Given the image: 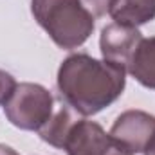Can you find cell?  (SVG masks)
Returning a JSON list of instances; mask_svg holds the SVG:
<instances>
[{
  "instance_id": "cell-1",
  "label": "cell",
  "mask_w": 155,
  "mask_h": 155,
  "mask_svg": "<svg viewBox=\"0 0 155 155\" xmlns=\"http://www.w3.org/2000/svg\"><path fill=\"white\" fill-rule=\"evenodd\" d=\"M60 97L81 116H96L123 94L126 69L78 52L67 56L56 78Z\"/></svg>"
},
{
  "instance_id": "cell-2",
  "label": "cell",
  "mask_w": 155,
  "mask_h": 155,
  "mask_svg": "<svg viewBox=\"0 0 155 155\" xmlns=\"http://www.w3.org/2000/svg\"><path fill=\"white\" fill-rule=\"evenodd\" d=\"M31 13L49 38L65 51L81 47L96 27V18L79 0H31Z\"/></svg>"
},
{
  "instance_id": "cell-3",
  "label": "cell",
  "mask_w": 155,
  "mask_h": 155,
  "mask_svg": "<svg viewBox=\"0 0 155 155\" xmlns=\"http://www.w3.org/2000/svg\"><path fill=\"white\" fill-rule=\"evenodd\" d=\"M7 121L29 132H38L54 114V97L40 83H20L4 105Z\"/></svg>"
},
{
  "instance_id": "cell-4",
  "label": "cell",
  "mask_w": 155,
  "mask_h": 155,
  "mask_svg": "<svg viewBox=\"0 0 155 155\" xmlns=\"http://www.w3.org/2000/svg\"><path fill=\"white\" fill-rule=\"evenodd\" d=\"M110 137L126 153H144L155 139V116L144 110H126L114 121Z\"/></svg>"
},
{
  "instance_id": "cell-5",
  "label": "cell",
  "mask_w": 155,
  "mask_h": 155,
  "mask_svg": "<svg viewBox=\"0 0 155 155\" xmlns=\"http://www.w3.org/2000/svg\"><path fill=\"white\" fill-rule=\"evenodd\" d=\"M63 150L67 155H117L123 152L99 123L81 117L72 124L63 143Z\"/></svg>"
},
{
  "instance_id": "cell-6",
  "label": "cell",
  "mask_w": 155,
  "mask_h": 155,
  "mask_svg": "<svg viewBox=\"0 0 155 155\" xmlns=\"http://www.w3.org/2000/svg\"><path fill=\"white\" fill-rule=\"evenodd\" d=\"M143 40V35L137 27L121 25V24H108L103 27L99 36V49L103 54V60L116 63L126 69L135 47Z\"/></svg>"
},
{
  "instance_id": "cell-7",
  "label": "cell",
  "mask_w": 155,
  "mask_h": 155,
  "mask_svg": "<svg viewBox=\"0 0 155 155\" xmlns=\"http://www.w3.org/2000/svg\"><path fill=\"white\" fill-rule=\"evenodd\" d=\"M126 71L137 83L155 90V36L139 41L126 65Z\"/></svg>"
},
{
  "instance_id": "cell-8",
  "label": "cell",
  "mask_w": 155,
  "mask_h": 155,
  "mask_svg": "<svg viewBox=\"0 0 155 155\" xmlns=\"http://www.w3.org/2000/svg\"><path fill=\"white\" fill-rule=\"evenodd\" d=\"M108 15L116 24L139 27L155 20V0H114Z\"/></svg>"
},
{
  "instance_id": "cell-9",
  "label": "cell",
  "mask_w": 155,
  "mask_h": 155,
  "mask_svg": "<svg viewBox=\"0 0 155 155\" xmlns=\"http://www.w3.org/2000/svg\"><path fill=\"white\" fill-rule=\"evenodd\" d=\"M78 119V112L74 108H71L67 103L58 107V110H54V114L51 116V119L38 130V135L41 141H45L47 144L63 150V143L72 128V124Z\"/></svg>"
},
{
  "instance_id": "cell-10",
  "label": "cell",
  "mask_w": 155,
  "mask_h": 155,
  "mask_svg": "<svg viewBox=\"0 0 155 155\" xmlns=\"http://www.w3.org/2000/svg\"><path fill=\"white\" fill-rule=\"evenodd\" d=\"M79 2L94 18H101L107 13H110V7L114 4V0H79Z\"/></svg>"
},
{
  "instance_id": "cell-11",
  "label": "cell",
  "mask_w": 155,
  "mask_h": 155,
  "mask_svg": "<svg viewBox=\"0 0 155 155\" xmlns=\"http://www.w3.org/2000/svg\"><path fill=\"white\" fill-rule=\"evenodd\" d=\"M16 79L11 76L9 72L0 69V105H5V101L11 97V94L16 88Z\"/></svg>"
},
{
  "instance_id": "cell-12",
  "label": "cell",
  "mask_w": 155,
  "mask_h": 155,
  "mask_svg": "<svg viewBox=\"0 0 155 155\" xmlns=\"http://www.w3.org/2000/svg\"><path fill=\"white\" fill-rule=\"evenodd\" d=\"M0 155H18V153L7 144H0Z\"/></svg>"
},
{
  "instance_id": "cell-13",
  "label": "cell",
  "mask_w": 155,
  "mask_h": 155,
  "mask_svg": "<svg viewBox=\"0 0 155 155\" xmlns=\"http://www.w3.org/2000/svg\"><path fill=\"white\" fill-rule=\"evenodd\" d=\"M144 155H155V139L152 141V144L148 146V150L144 152Z\"/></svg>"
},
{
  "instance_id": "cell-14",
  "label": "cell",
  "mask_w": 155,
  "mask_h": 155,
  "mask_svg": "<svg viewBox=\"0 0 155 155\" xmlns=\"http://www.w3.org/2000/svg\"><path fill=\"white\" fill-rule=\"evenodd\" d=\"M117 155H130V153H126V152H119Z\"/></svg>"
}]
</instances>
